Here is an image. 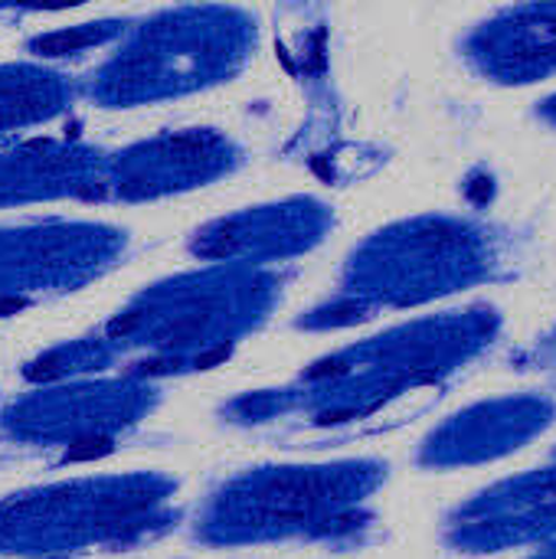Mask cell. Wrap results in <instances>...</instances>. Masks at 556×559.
Returning <instances> with one entry per match:
<instances>
[{
	"mask_svg": "<svg viewBox=\"0 0 556 559\" xmlns=\"http://www.w3.org/2000/svg\"><path fill=\"white\" fill-rule=\"evenodd\" d=\"M446 540L462 554H501L554 544L556 462L541 472L508 478L456 508L446 521Z\"/></svg>",
	"mask_w": 556,
	"mask_h": 559,
	"instance_id": "cell-10",
	"label": "cell"
},
{
	"mask_svg": "<svg viewBox=\"0 0 556 559\" xmlns=\"http://www.w3.org/2000/svg\"><path fill=\"white\" fill-rule=\"evenodd\" d=\"M108 193V160L102 154L29 141L20 151L0 154V203L56 200V197H105Z\"/></svg>",
	"mask_w": 556,
	"mask_h": 559,
	"instance_id": "cell-14",
	"label": "cell"
},
{
	"mask_svg": "<svg viewBox=\"0 0 556 559\" xmlns=\"http://www.w3.org/2000/svg\"><path fill=\"white\" fill-rule=\"evenodd\" d=\"M495 337L492 311L423 318L380 337L341 347L295 380L242 393L226 406L233 423L341 426L377 413L383 403L459 370Z\"/></svg>",
	"mask_w": 556,
	"mask_h": 559,
	"instance_id": "cell-1",
	"label": "cell"
},
{
	"mask_svg": "<svg viewBox=\"0 0 556 559\" xmlns=\"http://www.w3.org/2000/svg\"><path fill=\"white\" fill-rule=\"evenodd\" d=\"M387 468L370 459L262 465L223 481L197 514L206 547L324 544L357 547L374 527Z\"/></svg>",
	"mask_w": 556,
	"mask_h": 559,
	"instance_id": "cell-2",
	"label": "cell"
},
{
	"mask_svg": "<svg viewBox=\"0 0 556 559\" xmlns=\"http://www.w3.org/2000/svg\"><path fill=\"white\" fill-rule=\"evenodd\" d=\"M528 559H556V540L554 544H547V547H541L537 554H531Z\"/></svg>",
	"mask_w": 556,
	"mask_h": 559,
	"instance_id": "cell-17",
	"label": "cell"
},
{
	"mask_svg": "<svg viewBox=\"0 0 556 559\" xmlns=\"http://www.w3.org/2000/svg\"><path fill=\"white\" fill-rule=\"evenodd\" d=\"M554 406L537 396L518 400H495L472 406L469 413L452 416L439 426L423 452L419 462L426 468H459V465H482L495 462L508 452H518L537 432L551 426Z\"/></svg>",
	"mask_w": 556,
	"mask_h": 559,
	"instance_id": "cell-12",
	"label": "cell"
},
{
	"mask_svg": "<svg viewBox=\"0 0 556 559\" xmlns=\"http://www.w3.org/2000/svg\"><path fill=\"white\" fill-rule=\"evenodd\" d=\"M282 292L285 275L279 269L210 262L200 272L157 285L115 314L105 328V344L108 350L125 344L147 350L134 373L138 380L184 367L206 370L272 318Z\"/></svg>",
	"mask_w": 556,
	"mask_h": 559,
	"instance_id": "cell-3",
	"label": "cell"
},
{
	"mask_svg": "<svg viewBox=\"0 0 556 559\" xmlns=\"http://www.w3.org/2000/svg\"><path fill=\"white\" fill-rule=\"evenodd\" d=\"M242 160L233 138L216 128H190L134 144L108 160V193L125 200H151L206 187L229 177Z\"/></svg>",
	"mask_w": 556,
	"mask_h": 559,
	"instance_id": "cell-11",
	"label": "cell"
},
{
	"mask_svg": "<svg viewBox=\"0 0 556 559\" xmlns=\"http://www.w3.org/2000/svg\"><path fill=\"white\" fill-rule=\"evenodd\" d=\"M174 491L161 475H115L13 495L0 501V554L66 559L144 544L177 521Z\"/></svg>",
	"mask_w": 556,
	"mask_h": 559,
	"instance_id": "cell-5",
	"label": "cell"
},
{
	"mask_svg": "<svg viewBox=\"0 0 556 559\" xmlns=\"http://www.w3.org/2000/svg\"><path fill=\"white\" fill-rule=\"evenodd\" d=\"M334 229V213L315 197H285L220 216L193 239V255L206 262H236L275 269L321 246Z\"/></svg>",
	"mask_w": 556,
	"mask_h": 559,
	"instance_id": "cell-8",
	"label": "cell"
},
{
	"mask_svg": "<svg viewBox=\"0 0 556 559\" xmlns=\"http://www.w3.org/2000/svg\"><path fill=\"white\" fill-rule=\"evenodd\" d=\"M121 249V236L105 226L46 223L0 233V301H26L23 292L72 288L98 275Z\"/></svg>",
	"mask_w": 556,
	"mask_h": 559,
	"instance_id": "cell-9",
	"label": "cell"
},
{
	"mask_svg": "<svg viewBox=\"0 0 556 559\" xmlns=\"http://www.w3.org/2000/svg\"><path fill=\"white\" fill-rule=\"evenodd\" d=\"M495 252L482 229L449 216H419L370 236L351 252L338 292L311 308L301 331H338L390 308H413L492 275Z\"/></svg>",
	"mask_w": 556,
	"mask_h": 559,
	"instance_id": "cell-4",
	"label": "cell"
},
{
	"mask_svg": "<svg viewBox=\"0 0 556 559\" xmlns=\"http://www.w3.org/2000/svg\"><path fill=\"white\" fill-rule=\"evenodd\" d=\"M465 52L495 82H537L556 72V3L514 7L485 20Z\"/></svg>",
	"mask_w": 556,
	"mask_h": 559,
	"instance_id": "cell-13",
	"label": "cell"
},
{
	"mask_svg": "<svg viewBox=\"0 0 556 559\" xmlns=\"http://www.w3.org/2000/svg\"><path fill=\"white\" fill-rule=\"evenodd\" d=\"M154 403L144 380L79 383L36 393L7 409L3 429L23 442L69 445V459H92L111 449V436L134 426Z\"/></svg>",
	"mask_w": 556,
	"mask_h": 559,
	"instance_id": "cell-7",
	"label": "cell"
},
{
	"mask_svg": "<svg viewBox=\"0 0 556 559\" xmlns=\"http://www.w3.org/2000/svg\"><path fill=\"white\" fill-rule=\"evenodd\" d=\"M121 26L118 23H85V26H72V29H59V33H46L39 39L29 43L33 52L39 56H66V52H79L85 46H98L108 36H115Z\"/></svg>",
	"mask_w": 556,
	"mask_h": 559,
	"instance_id": "cell-16",
	"label": "cell"
},
{
	"mask_svg": "<svg viewBox=\"0 0 556 559\" xmlns=\"http://www.w3.org/2000/svg\"><path fill=\"white\" fill-rule=\"evenodd\" d=\"M69 98V85L36 66H0V131L23 128L56 115Z\"/></svg>",
	"mask_w": 556,
	"mask_h": 559,
	"instance_id": "cell-15",
	"label": "cell"
},
{
	"mask_svg": "<svg viewBox=\"0 0 556 559\" xmlns=\"http://www.w3.org/2000/svg\"><path fill=\"white\" fill-rule=\"evenodd\" d=\"M256 16L239 7H184L144 23L98 72L95 95L134 105L229 82L256 56Z\"/></svg>",
	"mask_w": 556,
	"mask_h": 559,
	"instance_id": "cell-6",
	"label": "cell"
}]
</instances>
